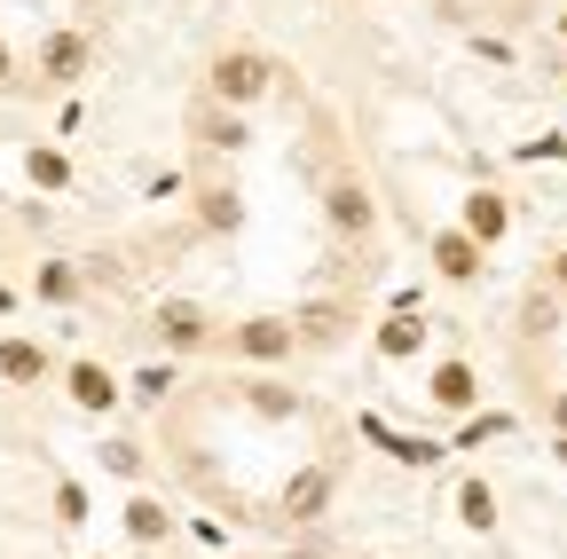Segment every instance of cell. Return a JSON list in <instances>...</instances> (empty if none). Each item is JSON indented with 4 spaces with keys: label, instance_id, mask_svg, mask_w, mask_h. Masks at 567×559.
Returning a JSON list of instances; mask_svg holds the SVG:
<instances>
[{
    "label": "cell",
    "instance_id": "6da1fadb",
    "mask_svg": "<svg viewBox=\"0 0 567 559\" xmlns=\"http://www.w3.org/2000/svg\"><path fill=\"white\" fill-rule=\"evenodd\" d=\"M276 80H284V63L268 55V48H252V40H237V48H221L205 63V103H221V111H260L268 95H276Z\"/></svg>",
    "mask_w": 567,
    "mask_h": 559
},
{
    "label": "cell",
    "instance_id": "7a4b0ae2",
    "mask_svg": "<svg viewBox=\"0 0 567 559\" xmlns=\"http://www.w3.org/2000/svg\"><path fill=\"white\" fill-rule=\"evenodd\" d=\"M213 363H237V371H284V363H300V323H292V308H284V315H237V323H221Z\"/></svg>",
    "mask_w": 567,
    "mask_h": 559
},
{
    "label": "cell",
    "instance_id": "3957f363",
    "mask_svg": "<svg viewBox=\"0 0 567 559\" xmlns=\"http://www.w3.org/2000/svg\"><path fill=\"white\" fill-rule=\"evenodd\" d=\"M339 505V457H300L292 473H284L276 488V528H292V536H316Z\"/></svg>",
    "mask_w": 567,
    "mask_h": 559
},
{
    "label": "cell",
    "instance_id": "277c9868",
    "mask_svg": "<svg viewBox=\"0 0 567 559\" xmlns=\"http://www.w3.org/2000/svg\"><path fill=\"white\" fill-rule=\"evenodd\" d=\"M95 80V32L87 24H48L32 48V87L40 95H71Z\"/></svg>",
    "mask_w": 567,
    "mask_h": 559
},
{
    "label": "cell",
    "instance_id": "5b68a950",
    "mask_svg": "<svg viewBox=\"0 0 567 559\" xmlns=\"http://www.w3.org/2000/svg\"><path fill=\"white\" fill-rule=\"evenodd\" d=\"M316 205H323V229H331L339 245H371V237H379V197H371L363 174H331V182L316 189Z\"/></svg>",
    "mask_w": 567,
    "mask_h": 559
},
{
    "label": "cell",
    "instance_id": "8992f818",
    "mask_svg": "<svg viewBox=\"0 0 567 559\" xmlns=\"http://www.w3.org/2000/svg\"><path fill=\"white\" fill-rule=\"evenodd\" d=\"M151 339L174 363H197V355H213V339H221V315H213L205 300H158L151 308Z\"/></svg>",
    "mask_w": 567,
    "mask_h": 559
},
{
    "label": "cell",
    "instance_id": "52a82bcc",
    "mask_svg": "<svg viewBox=\"0 0 567 559\" xmlns=\"http://www.w3.org/2000/svg\"><path fill=\"white\" fill-rule=\"evenodd\" d=\"M55 394L80 410V417H111L118 402H126V379L103 363V355H63V371H55Z\"/></svg>",
    "mask_w": 567,
    "mask_h": 559
},
{
    "label": "cell",
    "instance_id": "ba28073f",
    "mask_svg": "<svg viewBox=\"0 0 567 559\" xmlns=\"http://www.w3.org/2000/svg\"><path fill=\"white\" fill-rule=\"evenodd\" d=\"M488 245H473L457 221H442L434 237H425V268H434V284H450V292H473V284H488Z\"/></svg>",
    "mask_w": 567,
    "mask_h": 559
},
{
    "label": "cell",
    "instance_id": "9c48e42d",
    "mask_svg": "<svg viewBox=\"0 0 567 559\" xmlns=\"http://www.w3.org/2000/svg\"><path fill=\"white\" fill-rule=\"evenodd\" d=\"M55 371H63V355L40 331H0V386L9 394H40V386H55Z\"/></svg>",
    "mask_w": 567,
    "mask_h": 559
},
{
    "label": "cell",
    "instance_id": "30bf717a",
    "mask_svg": "<svg viewBox=\"0 0 567 559\" xmlns=\"http://www.w3.org/2000/svg\"><path fill=\"white\" fill-rule=\"evenodd\" d=\"M229 394H237L245 417H260V426H300V417H316V402H308L300 386H284L276 371H245Z\"/></svg>",
    "mask_w": 567,
    "mask_h": 559
},
{
    "label": "cell",
    "instance_id": "8fae6325",
    "mask_svg": "<svg viewBox=\"0 0 567 559\" xmlns=\"http://www.w3.org/2000/svg\"><path fill=\"white\" fill-rule=\"evenodd\" d=\"M425 410H442V417H473L481 410L473 355H425Z\"/></svg>",
    "mask_w": 567,
    "mask_h": 559
},
{
    "label": "cell",
    "instance_id": "7c38bea8",
    "mask_svg": "<svg viewBox=\"0 0 567 559\" xmlns=\"http://www.w3.org/2000/svg\"><path fill=\"white\" fill-rule=\"evenodd\" d=\"M425 346H434V315L425 308H386L371 323V355L379 363H425Z\"/></svg>",
    "mask_w": 567,
    "mask_h": 559
},
{
    "label": "cell",
    "instance_id": "4fadbf2b",
    "mask_svg": "<svg viewBox=\"0 0 567 559\" xmlns=\"http://www.w3.org/2000/svg\"><path fill=\"white\" fill-rule=\"evenodd\" d=\"M118 536H126L134 551H174V536H182V513H174L166 497H151V488H134V497L118 505Z\"/></svg>",
    "mask_w": 567,
    "mask_h": 559
},
{
    "label": "cell",
    "instance_id": "5bb4252c",
    "mask_svg": "<svg viewBox=\"0 0 567 559\" xmlns=\"http://www.w3.org/2000/svg\"><path fill=\"white\" fill-rule=\"evenodd\" d=\"M189 143H197L205 158H245V151H252V118L197 95V111H189Z\"/></svg>",
    "mask_w": 567,
    "mask_h": 559
},
{
    "label": "cell",
    "instance_id": "9a60e30c",
    "mask_svg": "<svg viewBox=\"0 0 567 559\" xmlns=\"http://www.w3.org/2000/svg\"><path fill=\"white\" fill-rule=\"evenodd\" d=\"M292 323H300V355H331V346H347V331H363V308L354 300H308V308H292Z\"/></svg>",
    "mask_w": 567,
    "mask_h": 559
},
{
    "label": "cell",
    "instance_id": "2e32d148",
    "mask_svg": "<svg viewBox=\"0 0 567 559\" xmlns=\"http://www.w3.org/2000/svg\"><path fill=\"white\" fill-rule=\"evenodd\" d=\"M189 221H197L205 237H237V229H245V189H237L229 174H205V182L189 189Z\"/></svg>",
    "mask_w": 567,
    "mask_h": 559
},
{
    "label": "cell",
    "instance_id": "e0dca14e",
    "mask_svg": "<svg viewBox=\"0 0 567 559\" xmlns=\"http://www.w3.org/2000/svg\"><path fill=\"white\" fill-rule=\"evenodd\" d=\"M457 229H465L473 245L496 252V245L513 237V197H505V189H488V182H473V189L457 197Z\"/></svg>",
    "mask_w": 567,
    "mask_h": 559
},
{
    "label": "cell",
    "instance_id": "ac0fdd59",
    "mask_svg": "<svg viewBox=\"0 0 567 559\" xmlns=\"http://www.w3.org/2000/svg\"><path fill=\"white\" fill-rule=\"evenodd\" d=\"M87 292H95V284H87V268H80V260H40V268H32V300L55 308V315H71Z\"/></svg>",
    "mask_w": 567,
    "mask_h": 559
},
{
    "label": "cell",
    "instance_id": "d6986e66",
    "mask_svg": "<svg viewBox=\"0 0 567 559\" xmlns=\"http://www.w3.org/2000/svg\"><path fill=\"white\" fill-rule=\"evenodd\" d=\"M450 513H457L465 536H496V513H505V505H496L488 473H465V480H457V497H450Z\"/></svg>",
    "mask_w": 567,
    "mask_h": 559
},
{
    "label": "cell",
    "instance_id": "ffe728a7",
    "mask_svg": "<svg viewBox=\"0 0 567 559\" xmlns=\"http://www.w3.org/2000/svg\"><path fill=\"white\" fill-rule=\"evenodd\" d=\"M24 182H32L40 197H63L71 182H80V166H71L63 143H24Z\"/></svg>",
    "mask_w": 567,
    "mask_h": 559
},
{
    "label": "cell",
    "instance_id": "44dd1931",
    "mask_svg": "<svg viewBox=\"0 0 567 559\" xmlns=\"http://www.w3.org/2000/svg\"><path fill=\"white\" fill-rule=\"evenodd\" d=\"M363 434H371V442H379V449H386L394 465H410V473H434V465L450 457L442 442H410V434H394V426H386V417H363Z\"/></svg>",
    "mask_w": 567,
    "mask_h": 559
},
{
    "label": "cell",
    "instance_id": "7402d4cb",
    "mask_svg": "<svg viewBox=\"0 0 567 559\" xmlns=\"http://www.w3.org/2000/svg\"><path fill=\"white\" fill-rule=\"evenodd\" d=\"M48 513H55V528H63V536H80V528L95 520L87 480H80V473H55V480H48Z\"/></svg>",
    "mask_w": 567,
    "mask_h": 559
},
{
    "label": "cell",
    "instance_id": "603a6c76",
    "mask_svg": "<svg viewBox=\"0 0 567 559\" xmlns=\"http://www.w3.org/2000/svg\"><path fill=\"white\" fill-rule=\"evenodd\" d=\"M166 394H182V363H142L126 379V402H142V410H166Z\"/></svg>",
    "mask_w": 567,
    "mask_h": 559
},
{
    "label": "cell",
    "instance_id": "cb8c5ba5",
    "mask_svg": "<svg viewBox=\"0 0 567 559\" xmlns=\"http://www.w3.org/2000/svg\"><path fill=\"white\" fill-rule=\"evenodd\" d=\"M95 465H103L111 480H142V473H151V449L126 442V434H103V442H95Z\"/></svg>",
    "mask_w": 567,
    "mask_h": 559
},
{
    "label": "cell",
    "instance_id": "d4e9b609",
    "mask_svg": "<svg viewBox=\"0 0 567 559\" xmlns=\"http://www.w3.org/2000/svg\"><path fill=\"white\" fill-rule=\"evenodd\" d=\"M32 87V72H24V55L9 48V32H0V95H24Z\"/></svg>",
    "mask_w": 567,
    "mask_h": 559
},
{
    "label": "cell",
    "instance_id": "484cf974",
    "mask_svg": "<svg viewBox=\"0 0 567 559\" xmlns=\"http://www.w3.org/2000/svg\"><path fill=\"white\" fill-rule=\"evenodd\" d=\"M536 284H544V292L567 308V245H551V252H544V276H536Z\"/></svg>",
    "mask_w": 567,
    "mask_h": 559
},
{
    "label": "cell",
    "instance_id": "4316f807",
    "mask_svg": "<svg viewBox=\"0 0 567 559\" xmlns=\"http://www.w3.org/2000/svg\"><path fill=\"white\" fill-rule=\"evenodd\" d=\"M544 426H551V442H567V386L544 394Z\"/></svg>",
    "mask_w": 567,
    "mask_h": 559
},
{
    "label": "cell",
    "instance_id": "83f0119b",
    "mask_svg": "<svg viewBox=\"0 0 567 559\" xmlns=\"http://www.w3.org/2000/svg\"><path fill=\"white\" fill-rule=\"evenodd\" d=\"M284 559H331L323 544H292V551H284Z\"/></svg>",
    "mask_w": 567,
    "mask_h": 559
},
{
    "label": "cell",
    "instance_id": "f1b7e54d",
    "mask_svg": "<svg viewBox=\"0 0 567 559\" xmlns=\"http://www.w3.org/2000/svg\"><path fill=\"white\" fill-rule=\"evenodd\" d=\"M17 308H24V300H17V292H9V284H0V323H9V315H17Z\"/></svg>",
    "mask_w": 567,
    "mask_h": 559
},
{
    "label": "cell",
    "instance_id": "f546056e",
    "mask_svg": "<svg viewBox=\"0 0 567 559\" xmlns=\"http://www.w3.org/2000/svg\"><path fill=\"white\" fill-rule=\"evenodd\" d=\"M551 32H559V40H567V9H559V17H551Z\"/></svg>",
    "mask_w": 567,
    "mask_h": 559
},
{
    "label": "cell",
    "instance_id": "4dcf8cb0",
    "mask_svg": "<svg viewBox=\"0 0 567 559\" xmlns=\"http://www.w3.org/2000/svg\"><path fill=\"white\" fill-rule=\"evenodd\" d=\"M87 559H111V551H87Z\"/></svg>",
    "mask_w": 567,
    "mask_h": 559
}]
</instances>
